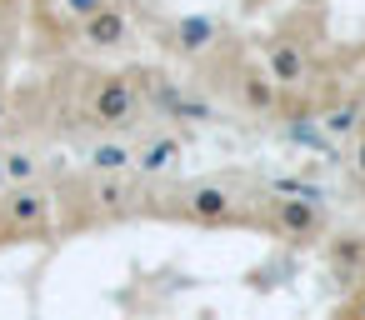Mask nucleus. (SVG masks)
<instances>
[{"mask_svg":"<svg viewBox=\"0 0 365 320\" xmlns=\"http://www.w3.org/2000/svg\"><path fill=\"white\" fill-rule=\"evenodd\" d=\"M106 6H110V0H61V11H66V21H71L76 31H81L91 16H101Z\"/></svg>","mask_w":365,"mask_h":320,"instance_id":"obj_15","label":"nucleus"},{"mask_svg":"<svg viewBox=\"0 0 365 320\" xmlns=\"http://www.w3.org/2000/svg\"><path fill=\"white\" fill-rule=\"evenodd\" d=\"M145 110V91L135 76L115 71V76H91V91L81 100V115L86 125H101V130H125L135 125V115Z\"/></svg>","mask_w":365,"mask_h":320,"instance_id":"obj_4","label":"nucleus"},{"mask_svg":"<svg viewBox=\"0 0 365 320\" xmlns=\"http://www.w3.org/2000/svg\"><path fill=\"white\" fill-rule=\"evenodd\" d=\"M360 125H365V120H360Z\"/></svg>","mask_w":365,"mask_h":320,"instance_id":"obj_19","label":"nucleus"},{"mask_svg":"<svg viewBox=\"0 0 365 320\" xmlns=\"http://www.w3.org/2000/svg\"><path fill=\"white\" fill-rule=\"evenodd\" d=\"M180 165V140L175 135H155V140H145L140 150H135V170L140 175H165V170H175Z\"/></svg>","mask_w":365,"mask_h":320,"instance_id":"obj_12","label":"nucleus"},{"mask_svg":"<svg viewBox=\"0 0 365 320\" xmlns=\"http://www.w3.org/2000/svg\"><path fill=\"white\" fill-rule=\"evenodd\" d=\"M225 91L235 96V105L240 110H250V115H275L280 110V86L265 76V66L260 61H250V56H230L225 61Z\"/></svg>","mask_w":365,"mask_h":320,"instance_id":"obj_6","label":"nucleus"},{"mask_svg":"<svg viewBox=\"0 0 365 320\" xmlns=\"http://www.w3.org/2000/svg\"><path fill=\"white\" fill-rule=\"evenodd\" d=\"M130 36H135V26H130V16H125L120 6H106L101 16H91V21L81 26V41H86L91 51H120Z\"/></svg>","mask_w":365,"mask_h":320,"instance_id":"obj_9","label":"nucleus"},{"mask_svg":"<svg viewBox=\"0 0 365 320\" xmlns=\"http://www.w3.org/2000/svg\"><path fill=\"white\" fill-rule=\"evenodd\" d=\"M130 165H135V150L125 140H101V145L86 150V170L91 175H125Z\"/></svg>","mask_w":365,"mask_h":320,"instance_id":"obj_11","label":"nucleus"},{"mask_svg":"<svg viewBox=\"0 0 365 320\" xmlns=\"http://www.w3.org/2000/svg\"><path fill=\"white\" fill-rule=\"evenodd\" d=\"M6 120H11V96L0 91V125H6Z\"/></svg>","mask_w":365,"mask_h":320,"instance_id":"obj_18","label":"nucleus"},{"mask_svg":"<svg viewBox=\"0 0 365 320\" xmlns=\"http://www.w3.org/2000/svg\"><path fill=\"white\" fill-rule=\"evenodd\" d=\"M265 76L280 86V96L285 91H295V86H305V76H310V56H305V41H295L290 31H280V36H270L265 41Z\"/></svg>","mask_w":365,"mask_h":320,"instance_id":"obj_7","label":"nucleus"},{"mask_svg":"<svg viewBox=\"0 0 365 320\" xmlns=\"http://www.w3.org/2000/svg\"><path fill=\"white\" fill-rule=\"evenodd\" d=\"M61 195V205L66 210H76L71 220H66V230L71 225H101V220H125L130 210H135V200H145L125 175H71L66 180V190H56Z\"/></svg>","mask_w":365,"mask_h":320,"instance_id":"obj_2","label":"nucleus"},{"mask_svg":"<svg viewBox=\"0 0 365 320\" xmlns=\"http://www.w3.org/2000/svg\"><path fill=\"white\" fill-rule=\"evenodd\" d=\"M165 205H150V215L180 220V225H200V230H220V225H250L245 195L230 180H185L170 195H160Z\"/></svg>","mask_w":365,"mask_h":320,"instance_id":"obj_1","label":"nucleus"},{"mask_svg":"<svg viewBox=\"0 0 365 320\" xmlns=\"http://www.w3.org/2000/svg\"><path fill=\"white\" fill-rule=\"evenodd\" d=\"M61 195L41 180L31 185H6L0 190V245H21V240H51L61 230Z\"/></svg>","mask_w":365,"mask_h":320,"instance_id":"obj_3","label":"nucleus"},{"mask_svg":"<svg viewBox=\"0 0 365 320\" xmlns=\"http://www.w3.org/2000/svg\"><path fill=\"white\" fill-rule=\"evenodd\" d=\"M330 320H365V280L355 285V290H345L340 295V305H335V315Z\"/></svg>","mask_w":365,"mask_h":320,"instance_id":"obj_16","label":"nucleus"},{"mask_svg":"<svg viewBox=\"0 0 365 320\" xmlns=\"http://www.w3.org/2000/svg\"><path fill=\"white\" fill-rule=\"evenodd\" d=\"M215 36H220V31H215V21H205V16L175 21V26L165 31L170 51H185V56H200V51H210V41H215Z\"/></svg>","mask_w":365,"mask_h":320,"instance_id":"obj_10","label":"nucleus"},{"mask_svg":"<svg viewBox=\"0 0 365 320\" xmlns=\"http://www.w3.org/2000/svg\"><path fill=\"white\" fill-rule=\"evenodd\" d=\"M36 170H41L36 150H6V155H0V180H6V185H31Z\"/></svg>","mask_w":365,"mask_h":320,"instance_id":"obj_13","label":"nucleus"},{"mask_svg":"<svg viewBox=\"0 0 365 320\" xmlns=\"http://www.w3.org/2000/svg\"><path fill=\"white\" fill-rule=\"evenodd\" d=\"M360 120H365V110H360L355 100H350V105H325V110H320V125H325L330 135H355Z\"/></svg>","mask_w":365,"mask_h":320,"instance_id":"obj_14","label":"nucleus"},{"mask_svg":"<svg viewBox=\"0 0 365 320\" xmlns=\"http://www.w3.org/2000/svg\"><path fill=\"white\" fill-rule=\"evenodd\" d=\"M355 170H360V175H365V125H360V130H355Z\"/></svg>","mask_w":365,"mask_h":320,"instance_id":"obj_17","label":"nucleus"},{"mask_svg":"<svg viewBox=\"0 0 365 320\" xmlns=\"http://www.w3.org/2000/svg\"><path fill=\"white\" fill-rule=\"evenodd\" d=\"M255 230H270L280 240H315L325 230V210L320 200H300V195H265L260 210H250Z\"/></svg>","mask_w":365,"mask_h":320,"instance_id":"obj_5","label":"nucleus"},{"mask_svg":"<svg viewBox=\"0 0 365 320\" xmlns=\"http://www.w3.org/2000/svg\"><path fill=\"white\" fill-rule=\"evenodd\" d=\"M325 275L335 280L340 295L365 280V235L360 230H340L325 240Z\"/></svg>","mask_w":365,"mask_h":320,"instance_id":"obj_8","label":"nucleus"}]
</instances>
